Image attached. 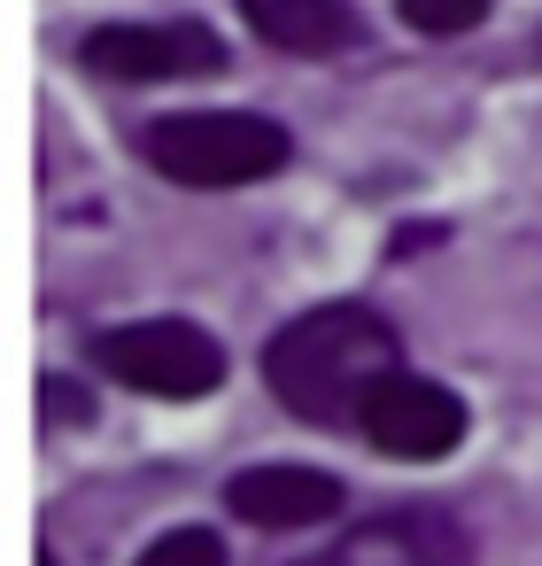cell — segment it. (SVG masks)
I'll list each match as a JSON object with an SVG mask.
<instances>
[{
  "instance_id": "obj_1",
  "label": "cell",
  "mask_w": 542,
  "mask_h": 566,
  "mask_svg": "<svg viewBox=\"0 0 542 566\" xmlns=\"http://www.w3.org/2000/svg\"><path fill=\"white\" fill-rule=\"evenodd\" d=\"M395 365H403V342H395V326L372 303L302 311V318H287L264 342V380H272V396L302 427H357L364 419V396Z\"/></svg>"
},
{
  "instance_id": "obj_4",
  "label": "cell",
  "mask_w": 542,
  "mask_h": 566,
  "mask_svg": "<svg viewBox=\"0 0 542 566\" xmlns=\"http://www.w3.org/2000/svg\"><path fill=\"white\" fill-rule=\"evenodd\" d=\"M78 63L94 78H117V86H156V78H210L225 71V40L210 24H102L86 32Z\"/></svg>"
},
{
  "instance_id": "obj_6",
  "label": "cell",
  "mask_w": 542,
  "mask_h": 566,
  "mask_svg": "<svg viewBox=\"0 0 542 566\" xmlns=\"http://www.w3.org/2000/svg\"><path fill=\"white\" fill-rule=\"evenodd\" d=\"M295 566H472V535L449 512L411 504V512H380V520L333 535L326 551H310Z\"/></svg>"
},
{
  "instance_id": "obj_10",
  "label": "cell",
  "mask_w": 542,
  "mask_h": 566,
  "mask_svg": "<svg viewBox=\"0 0 542 566\" xmlns=\"http://www.w3.org/2000/svg\"><path fill=\"white\" fill-rule=\"evenodd\" d=\"M140 566H225V543H217V527H163L140 551Z\"/></svg>"
},
{
  "instance_id": "obj_8",
  "label": "cell",
  "mask_w": 542,
  "mask_h": 566,
  "mask_svg": "<svg viewBox=\"0 0 542 566\" xmlns=\"http://www.w3.org/2000/svg\"><path fill=\"white\" fill-rule=\"evenodd\" d=\"M241 17L279 55H341V48L364 40V24H357L349 0H241Z\"/></svg>"
},
{
  "instance_id": "obj_9",
  "label": "cell",
  "mask_w": 542,
  "mask_h": 566,
  "mask_svg": "<svg viewBox=\"0 0 542 566\" xmlns=\"http://www.w3.org/2000/svg\"><path fill=\"white\" fill-rule=\"evenodd\" d=\"M488 9H496V0H395V17L411 32H426V40H457V32L488 24Z\"/></svg>"
},
{
  "instance_id": "obj_3",
  "label": "cell",
  "mask_w": 542,
  "mask_h": 566,
  "mask_svg": "<svg viewBox=\"0 0 542 566\" xmlns=\"http://www.w3.org/2000/svg\"><path fill=\"white\" fill-rule=\"evenodd\" d=\"M94 365L140 396H163V403H194L225 380V342L194 318H132V326H109L94 342Z\"/></svg>"
},
{
  "instance_id": "obj_11",
  "label": "cell",
  "mask_w": 542,
  "mask_h": 566,
  "mask_svg": "<svg viewBox=\"0 0 542 566\" xmlns=\"http://www.w3.org/2000/svg\"><path fill=\"white\" fill-rule=\"evenodd\" d=\"M40 566H55V558H40Z\"/></svg>"
},
{
  "instance_id": "obj_7",
  "label": "cell",
  "mask_w": 542,
  "mask_h": 566,
  "mask_svg": "<svg viewBox=\"0 0 542 566\" xmlns=\"http://www.w3.org/2000/svg\"><path fill=\"white\" fill-rule=\"evenodd\" d=\"M225 504L248 527H318L341 512V481L326 465H248L225 481Z\"/></svg>"
},
{
  "instance_id": "obj_5",
  "label": "cell",
  "mask_w": 542,
  "mask_h": 566,
  "mask_svg": "<svg viewBox=\"0 0 542 566\" xmlns=\"http://www.w3.org/2000/svg\"><path fill=\"white\" fill-rule=\"evenodd\" d=\"M357 434H364L372 450H387V458H449V450L465 442V396L442 388V380H426V373H403V365H395V373L364 396Z\"/></svg>"
},
{
  "instance_id": "obj_2",
  "label": "cell",
  "mask_w": 542,
  "mask_h": 566,
  "mask_svg": "<svg viewBox=\"0 0 542 566\" xmlns=\"http://www.w3.org/2000/svg\"><path fill=\"white\" fill-rule=\"evenodd\" d=\"M140 156L179 187H256V179L287 171L295 140H287V125H272L256 109H179L140 133Z\"/></svg>"
}]
</instances>
